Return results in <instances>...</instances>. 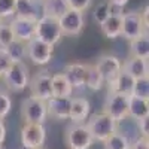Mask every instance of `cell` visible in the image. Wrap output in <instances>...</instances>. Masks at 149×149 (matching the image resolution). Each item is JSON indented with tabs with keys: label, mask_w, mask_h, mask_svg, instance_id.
Masks as SVG:
<instances>
[{
	"label": "cell",
	"mask_w": 149,
	"mask_h": 149,
	"mask_svg": "<svg viewBox=\"0 0 149 149\" xmlns=\"http://www.w3.org/2000/svg\"><path fill=\"white\" fill-rule=\"evenodd\" d=\"M85 124L94 142H106L112 134L118 131V124L104 112H97V113L90 115Z\"/></svg>",
	"instance_id": "1"
},
{
	"label": "cell",
	"mask_w": 149,
	"mask_h": 149,
	"mask_svg": "<svg viewBox=\"0 0 149 149\" xmlns=\"http://www.w3.org/2000/svg\"><path fill=\"white\" fill-rule=\"evenodd\" d=\"M3 82L6 88L12 93H24L29 88L30 82V70L24 63H12V66L3 74Z\"/></svg>",
	"instance_id": "2"
},
{
	"label": "cell",
	"mask_w": 149,
	"mask_h": 149,
	"mask_svg": "<svg viewBox=\"0 0 149 149\" xmlns=\"http://www.w3.org/2000/svg\"><path fill=\"white\" fill-rule=\"evenodd\" d=\"M21 116L26 124H45L48 119L46 102L29 95L21 103Z\"/></svg>",
	"instance_id": "3"
},
{
	"label": "cell",
	"mask_w": 149,
	"mask_h": 149,
	"mask_svg": "<svg viewBox=\"0 0 149 149\" xmlns=\"http://www.w3.org/2000/svg\"><path fill=\"white\" fill-rule=\"evenodd\" d=\"M64 140L69 149H90L94 145L86 124H70L66 128Z\"/></svg>",
	"instance_id": "4"
},
{
	"label": "cell",
	"mask_w": 149,
	"mask_h": 149,
	"mask_svg": "<svg viewBox=\"0 0 149 149\" xmlns=\"http://www.w3.org/2000/svg\"><path fill=\"white\" fill-rule=\"evenodd\" d=\"M148 34V27L145 26L140 12L130 10L122 14V26H121V36L127 40H134L137 37Z\"/></svg>",
	"instance_id": "5"
},
{
	"label": "cell",
	"mask_w": 149,
	"mask_h": 149,
	"mask_svg": "<svg viewBox=\"0 0 149 149\" xmlns=\"http://www.w3.org/2000/svg\"><path fill=\"white\" fill-rule=\"evenodd\" d=\"M34 37L51 46H55L61 40V37H63L58 19L49 18V17L39 18L36 21V36Z\"/></svg>",
	"instance_id": "6"
},
{
	"label": "cell",
	"mask_w": 149,
	"mask_h": 149,
	"mask_svg": "<svg viewBox=\"0 0 149 149\" xmlns=\"http://www.w3.org/2000/svg\"><path fill=\"white\" fill-rule=\"evenodd\" d=\"M30 95L39 100H49L52 97V74L48 70H42L33 74L29 82Z\"/></svg>",
	"instance_id": "7"
},
{
	"label": "cell",
	"mask_w": 149,
	"mask_h": 149,
	"mask_svg": "<svg viewBox=\"0 0 149 149\" xmlns=\"http://www.w3.org/2000/svg\"><path fill=\"white\" fill-rule=\"evenodd\" d=\"M128 98L130 95L107 93L103 112L106 115H109L116 124L124 121L128 116Z\"/></svg>",
	"instance_id": "8"
},
{
	"label": "cell",
	"mask_w": 149,
	"mask_h": 149,
	"mask_svg": "<svg viewBox=\"0 0 149 149\" xmlns=\"http://www.w3.org/2000/svg\"><path fill=\"white\" fill-rule=\"evenodd\" d=\"M46 128L42 124H24L21 128V143L24 149H40L45 148Z\"/></svg>",
	"instance_id": "9"
},
{
	"label": "cell",
	"mask_w": 149,
	"mask_h": 149,
	"mask_svg": "<svg viewBox=\"0 0 149 149\" xmlns=\"http://www.w3.org/2000/svg\"><path fill=\"white\" fill-rule=\"evenodd\" d=\"M58 24L63 36H70V37H76L84 31L85 27V15L82 12L78 10H72L69 9L66 14H63L58 18Z\"/></svg>",
	"instance_id": "10"
},
{
	"label": "cell",
	"mask_w": 149,
	"mask_h": 149,
	"mask_svg": "<svg viewBox=\"0 0 149 149\" xmlns=\"http://www.w3.org/2000/svg\"><path fill=\"white\" fill-rule=\"evenodd\" d=\"M52 54L54 46L36 39V37L27 43V58L36 66H46L52 60Z\"/></svg>",
	"instance_id": "11"
},
{
	"label": "cell",
	"mask_w": 149,
	"mask_h": 149,
	"mask_svg": "<svg viewBox=\"0 0 149 149\" xmlns=\"http://www.w3.org/2000/svg\"><path fill=\"white\" fill-rule=\"evenodd\" d=\"M9 26L12 29L15 40L29 43L31 39H34V36H36V21L14 17V18L9 19Z\"/></svg>",
	"instance_id": "12"
},
{
	"label": "cell",
	"mask_w": 149,
	"mask_h": 149,
	"mask_svg": "<svg viewBox=\"0 0 149 149\" xmlns=\"http://www.w3.org/2000/svg\"><path fill=\"white\" fill-rule=\"evenodd\" d=\"M95 67H97L98 72H100L102 78L104 79V84H107L109 81H112L121 72L122 61L116 55L103 54V55L98 57L97 63H95Z\"/></svg>",
	"instance_id": "13"
},
{
	"label": "cell",
	"mask_w": 149,
	"mask_h": 149,
	"mask_svg": "<svg viewBox=\"0 0 149 149\" xmlns=\"http://www.w3.org/2000/svg\"><path fill=\"white\" fill-rule=\"evenodd\" d=\"M15 17L37 21L42 18V0H17Z\"/></svg>",
	"instance_id": "14"
},
{
	"label": "cell",
	"mask_w": 149,
	"mask_h": 149,
	"mask_svg": "<svg viewBox=\"0 0 149 149\" xmlns=\"http://www.w3.org/2000/svg\"><path fill=\"white\" fill-rule=\"evenodd\" d=\"M70 103L72 97H51L46 100V107H48V116L51 115L54 119H69L70 115Z\"/></svg>",
	"instance_id": "15"
},
{
	"label": "cell",
	"mask_w": 149,
	"mask_h": 149,
	"mask_svg": "<svg viewBox=\"0 0 149 149\" xmlns=\"http://www.w3.org/2000/svg\"><path fill=\"white\" fill-rule=\"evenodd\" d=\"M86 72H88V64H84V63H70L63 70L64 76L70 82L73 90H79L85 86Z\"/></svg>",
	"instance_id": "16"
},
{
	"label": "cell",
	"mask_w": 149,
	"mask_h": 149,
	"mask_svg": "<svg viewBox=\"0 0 149 149\" xmlns=\"http://www.w3.org/2000/svg\"><path fill=\"white\" fill-rule=\"evenodd\" d=\"M90 113H91V103L85 97H72L70 115H69L72 124H85Z\"/></svg>",
	"instance_id": "17"
},
{
	"label": "cell",
	"mask_w": 149,
	"mask_h": 149,
	"mask_svg": "<svg viewBox=\"0 0 149 149\" xmlns=\"http://www.w3.org/2000/svg\"><path fill=\"white\" fill-rule=\"evenodd\" d=\"M122 14L124 12L118 8L112 9L110 15L100 24V30L107 39H116L121 36V26H122Z\"/></svg>",
	"instance_id": "18"
},
{
	"label": "cell",
	"mask_w": 149,
	"mask_h": 149,
	"mask_svg": "<svg viewBox=\"0 0 149 149\" xmlns=\"http://www.w3.org/2000/svg\"><path fill=\"white\" fill-rule=\"evenodd\" d=\"M122 72H125L127 74L133 79H143L149 76V69H148V60H142L137 57H130L122 63L121 67Z\"/></svg>",
	"instance_id": "19"
},
{
	"label": "cell",
	"mask_w": 149,
	"mask_h": 149,
	"mask_svg": "<svg viewBox=\"0 0 149 149\" xmlns=\"http://www.w3.org/2000/svg\"><path fill=\"white\" fill-rule=\"evenodd\" d=\"M134 81L130 74H127L125 72H119L116 76L107 82V91L109 93H115V94H124V95H131L133 93V86H134Z\"/></svg>",
	"instance_id": "20"
},
{
	"label": "cell",
	"mask_w": 149,
	"mask_h": 149,
	"mask_svg": "<svg viewBox=\"0 0 149 149\" xmlns=\"http://www.w3.org/2000/svg\"><path fill=\"white\" fill-rule=\"evenodd\" d=\"M69 10L66 0H42V15L58 19Z\"/></svg>",
	"instance_id": "21"
},
{
	"label": "cell",
	"mask_w": 149,
	"mask_h": 149,
	"mask_svg": "<svg viewBox=\"0 0 149 149\" xmlns=\"http://www.w3.org/2000/svg\"><path fill=\"white\" fill-rule=\"evenodd\" d=\"M73 88L63 72L52 74V95L54 97H73Z\"/></svg>",
	"instance_id": "22"
},
{
	"label": "cell",
	"mask_w": 149,
	"mask_h": 149,
	"mask_svg": "<svg viewBox=\"0 0 149 149\" xmlns=\"http://www.w3.org/2000/svg\"><path fill=\"white\" fill-rule=\"evenodd\" d=\"M128 116H131L134 121H139L145 116H149V100H142V98L130 95V98H128Z\"/></svg>",
	"instance_id": "23"
},
{
	"label": "cell",
	"mask_w": 149,
	"mask_h": 149,
	"mask_svg": "<svg viewBox=\"0 0 149 149\" xmlns=\"http://www.w3.org/2000/svg\"><path fill=\"white\" fill-rule=\"evenodd\" d=\"M130 52L131 57H137L142 60L149 58V36L143 34L137 39H134L130 42Z\"/></svg>",
	"instance_id": "24"
},
{
	"label": "cell",
	"mask_w": 149,
	"mask_h": 149,
	"mask_svg": "<svg viewBox=\"0 0 149 149\" xmlns=\"http://www.w3.org/2000/svg\"><path fill=\"white\" fill-rule=\"evenodd\" d=\"M6 52L9 54L12 63H22L27 58V43L19 42V40H14L12 43H9L6 48Z\"/></svg>",
	"instance_id": "25"
},
{
	"label": "cell",
	"mask_w": 149,
	"mask_h": 149,
	"mask_svg": "<svg viewBox=\"0 0 149 149\" xmlns=\"http://www.w3.org/2000/svg\"><path fill=\"white\" fill-rule=\"evenodd\" d=\"M104 85V79L102 78L100 72L97 70L95 64H88V72H86V81L85 86H88L91 91H100Z\"/></svg>",
	"instance_id": "26"
},
{
	"label": "cell",
	"mask_w": 149,
	"mask_h": 149,
	"mask_svg": "<svg viewBox=\"0 0 149 149\" xmlns=\"http://www.w3.org/2000/svg\"><path fill=\"white\" fill-rule=\"evenodd\" d=\"M104 143V149H130V145L131 142L128 140V137L124 133H113L110 137L103 142Z\"/></svg>",
	"instance_id": "27"
},
{
	"label": "cell",
	"mask_w": 149,
	"mask_h": 149,
	"mask_svg": "<svg viewBox=\"0 0 149 149\" xmlns=\"http://www.w3.org/2000/svg\"><path fill=\"white\" fill-rule=\"evenodd\" d=\"M131 95L142 98V100H149V78L136 79Z\"/></svg>",
	"instance_id": "28"
},
{
	"label": "cell",
	"mask_w": 149,
	"mask_h": 149,
	"mask_svg": "<svg viewBox=\"0 0 149 149\" xmlns=\"http://www.w3.org/2000/svg\"><path fill=\"white\" fill-rule=\"evenodd\" d=\"M112 5L109 3V2H103V3H98L97 6H95V9H94V12H93V18H94V21H95V24H100L110 15V12H112Z\"/></svg>",
	"instance_id": "29"
},
{
	"label": "cell",
	"mask_w": 149,
	"mask_h": 149,
	"mask_svg": "<svg viewBox=\"0 0 149 149\" xmlns=\"http://www.w3.org/2000/svg\"><path fill=\"white\" fill-rule=\"evenodd\" d=\"M17 0H0V19H10L15 17Z\"/></svg>",
	"instance_id": "30"
},
{
	"label": "cell",
	"mask_w": 149,
	"mask_h": 149,
	"mask_svg": "<svg viewBox=\"0 0 149 149\" xmlns=\"http://www.w3.org/2000/svg\"><path fill=\"white\" fill-rule=\"evenodd\" d=\"M15 40L14 33H12V29L9 26V22H2L0 26V48H6L9 43H12Z\"/></svg>",
	"instance_id": "31"
},
{
	"label": "cell",
	"mask_w": 149,
	"mask_h": 149,
	"mask_svg": "<svg viewBox=\"0 0 149 149\" xmlns=\"http://www.w3.org/2000/svg\"><path fill=\"white\" fill-rule=\"evenodd\" d=\"M12 109V98L8 93L0 90V119H5Z\"/></svg>",
	"instance_id": "32"
},
{
	"label": "cell",
	"mask_w": 149,
	"mask_h": 149,
	"mask_svg": "<svg viewBox=\"0 0 149 149\" xmlns=\"http://www.w3.org/2000/svg\"><path fill=\"white\" fill-rule=\"evenodd\" d=\"M66 3L69 6V9L72 10H78V12H84L86 9H90L93 0H66Z\"/></svg>",
	"instance_id": "33"
},
{
	"label": "cell",
	"mask_w": 149,
	"mask_h": 149,
	"mask_svg": "<svg viewBox=\"0 0 149 149\" xmlns=\"http://www.w3.org/2000/svg\"><path fill=\"white\" fill-rule=\"evenodd\" d=\"M12 66V60L5 48H0V78L6 73V70Z\"/></svg>",
	"instance_id": "34"
},
{
	"label": "cell",
	"mask_w": 149,
	"mask_h": 149,
	"mask_svg": "<svg viewBox=\"0 0 149 149\" xmlns=\"http://www.w3.org/2000/svg\"><path fill=\"white\" fill-rule=\"evenodd\" d=\"M136 122H137V127H139L142 137H148L149 136V116H145V118L136 121Z\"/></svg>",
	"instance_id": "35"
},
{
	"label": "cell",
	"mask_w": 149,
	"mask_h": 149,
	"mask_svg": "<svg viewBox=\"0 0 149 149\" xmlns=\"http://www.w3.org/2000/svg\"><path fill=\"white\" fill-rule=\"evenodd\" d=\"M130 149H149V140H148V137H140L136 140L134 143H131L130 145Z\"/></svg>",
	"instance_id": "36"
},
{
	"label": "cell",
	"mask_w": 149,
	"mask_h": 149,
	"mask_svg": "<svg viewBox=\"0 0 149 149\" xmlns=\"http://www.w3.org/2000/svg\"><path fill=\"white\" fill-rule=\"evenodd\" d=\"M5 139H6V124L3 119H0V146L3 145Z\"/></svg>",
	"instance_id": "37"
},
{
	"label": "cell",
	"mask_w": 149,
	"mask_h": 149,
	"mask_svg": "<svg viewBox=\"0 0 149 149\" xmlns=\"http://www.w3.org/2000/svg\"><path fill=\"white\" fill-rule=\"evenodd\" d=\"M107 2L112 5V8H118V9H122L128 3V0H107Z\"/></svg>",
	"instance_id": "38"
},
{
	"label": "cell",
	"mask_w": 149,
	"mask_h": 149,
	"mask_svg": "<svg viewBox=\"0 0 149 149\" xmlns=\"http://www.w3.org/2000/svg\"><path fill=\"white\" fill-rule=\"evenodd\" d=\"M2 22H3V21H2V19H0V26H2Z\"/></svg>",
	"instance_id": "39"
},
{
	"label": "cell",
	"mask_w": 149,
	"mask_h": 149,
	"mask_svg": "<svg viewBox=\"0 0 149 149\" xmlns=\"http://www.w3.org/2000/svg\"><path fill=\"white\" fill-rule=\"evenodd\" d=\"M40 149H46V148H40Z\"/></svg>",
	"instance_id": "40"
},
{
	"label": "cell",
	"mask_w": 149,
	"mask_h": 149,
	"mask_svg": "<svg viewBox=\"0 0 149 149\" xmlns=\"http://www.w3.org/2000/svg\"><path fill=\"white\" fill-rule=\"evenodd\" d=\"M0 149H3V148H2V146H0Z\"/></svg>",
	"instance_id": "41"
},
{
	"label": "cell",
	"mask_w": 149,
	"mask_h": 149,
	"mask_svg": "<svg viewBox=\"0 0 149 149\" xmlns=\"http://www.w3.org/2000/svg\"><path fill=\"white\" fill-rule=\"evenodd\" d=\"M0 79H2V78H0Z\"/></svg>",
	"instance_id": "42"
}]
</instances>
